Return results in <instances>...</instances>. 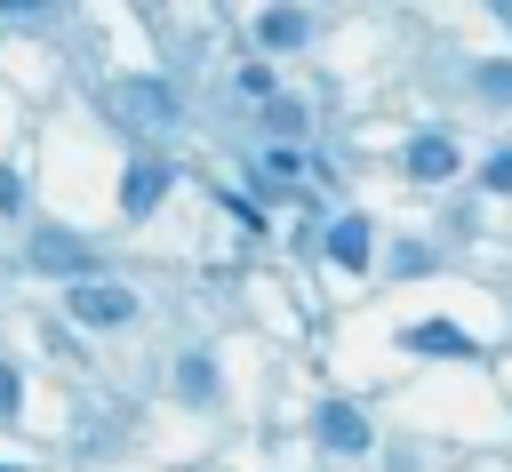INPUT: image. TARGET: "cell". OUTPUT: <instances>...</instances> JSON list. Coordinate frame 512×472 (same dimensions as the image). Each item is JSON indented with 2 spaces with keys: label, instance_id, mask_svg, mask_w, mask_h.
Instances as JSON below:
<instances>
[{
  "label": "cell",
  "instance_id": "1",
  "mask_svg": "<svg viewBox=\"0 0 512 472\" xmlns=\"http://www.w3.org/2000/svg\"><path fill=\"white\" fill-rule=\"evenodd\" d=\"M64 312H72L80 328H128L144 304H136V288H120V280H72V288H64Z\"/></svg>",
  "mask_w": 512,
  "mask_h": 472
},
{
  "label": "cell",
  "instance_id": "2",
  "mask_svg": "<svg viewBox=\"0 0 512 472\" xmlns=\"http://www.w3.org/2000/svg\"><path fill=\"white\" fill-rule=\"evenodd\" d=\"M120 112H128V128H168V120H176V88L144 72V80L120 88Z\"/></svg>",
  "mask_w": 512,
  "mask_h": 472
},
{
  "label": "cell",
  "instance_id": "3",
  "mask_svg": "<svg viewBox=\"0 0 512 472\" xmlns=\"http://www.w3.org/2000/svg\"><path fill=\"white\" fill-rule=\"evenodd\" d=\"M312 432H320V448H336V456H360V448H368V416H360L352 400H320Z\"/></svg>",
  "mask_w": 512,
  "mask_h": 472
},
{
  "label": "cell",
  "instance_id": "4",
  "mask_svg": "<svg viewBox=\"0 0 512 472\" xmlns=\"http://www.w3.org/2000/svg\"><path fill=\"white\" fill-rule=\"evenodd\" d=\"M168 184H176L168 160H128V176H120V208H128V216H152V208L168 200Z\"/></svg>",
  "mask_w": 512,
  "mask_h": 472
},
{
  "label": "cell",
  "instance_id": "5",
  "mask_svg": "<svg viewBox=\"0 0 512 472\" xmlns=\"http://www.w3.org/2000/svg\"><path fill=\"white\" fill-rule=\"evenodd\" d=\"M32 264H40V272H64V280H96V272H88V248H80L72 232H40V240H32Z\"/></svg>",
  "mask_w": 512,
  "mask_h": 472
},
{
  "label": "cell",
  "instance_id": "6",
  "mask_svg": "<svg viewBox=\"0 0 512 472\" xmlns=\"http://www.w3.org/2000/svg\"><path fill=\"white\" fill-rule=\"evenodd\" d=\"M256 40H264V48H280V56H288V48H304V40H312V16H304V8H288V0H280V8H264V16H256Z\"/></svg>",
  "mask_w": 512,
  "mask_h": 472
},
{
  "label": "cell",
  "instance_id": "7",
  "mask_svg": "<svg viewBox=\"0 0 512 472\" xmlns=\"http://www.w3.org/2000/svg\"><path fill=\"white\" fill-rule=\"evenodd\" d=\"M408 176L416 184H448L456 176V144L448 136H408Z\"/></svg>",
  "mask_w": 512,
  "mask_h": 472
},
{
  "label": "cell",
  "instance_id": "8",
  "mask_svg": "<svg viewBox=\"0 0 512 472\" xmlns=\"http://www.w3.org/2000/svg\"><path fill=\"white\" fill-rule=\"evenodd\" d=\"M408 352H440V360H472V336L456 320H416L408 328Z\"/></svg>",
  "mask_w": 512,
  "mask_h": 472
},
{
  "label": "cell",
  "instance_id": "9",
  "mask_svg": "<svg viewBox=\"0 0 512 472\" xmlns=\"http://www.w3.org/2000/svg\"><path fill=\"white\" fill-rule=\"evenodd\" d=\"M320 248H328V256H336L344 272H360V264H368V216H336Z\"/></svg>",
  "mask_w": 512,
  "mask_h": 472
},
{
  "label": "cell",
  "instance_id": "10",
  "mask_svg": "<svg viewBox=\"0 0 512 472\" xmlns=\"http://www.w3.org/2000/svg\"><path fill=\"white\" fill-rule=\"evenodd\" d=\"M176 392L208 408V400H216V360H208V352H184V360H176Z\"/></svg>",
  "mask_w": 512,
  "mask_h": 472
},
{
  "label": "cell",
  "instance_id": "11",
  "mask_svg": "<svg viewBox=\"0 0 512 472\" xmlns=\"http://www.w3.org/2000/svg\"><path fill=\"white\" fill-rule=\"evenodd\" d=\"M256 176H280V184H296V176H312V184H320V168H312L304 152H288V144H272V152L256 160Z\"/></svg>",
  "mask_w": 512,
  "mask_h": 472
},
{
  "label": "cell",
  "instance_id": "12",
  "mask_svg": "<svg viewBox=\"0 0 512 472\" xmlns=\"http://www.w3.org/2000/svg\"><path fill=\"white\" fill-rule=\"evenodd\" d=\"M472 88H480L488 104H512V64H480V72H472Z\"/></svg>",
  "mask_w": 512,
  "mask_h": 472
},
{
  "label": "cell",
  "instance_id": "13",
  "mask_svg": "<svg viewBox=\"0 0 512 472\" xmlns=\"http://www.w3.org/2000/svg\"><path fill=\"white\" fill-rule=\"evenodd\" d=\"M16 208H24V176L0 160V216H16Z\"/></svg>",
  "mask_w": 512,
  "mask_h": 472
},
{
  "label": "cell",
  "instance_id": "14",
  "mask_svg": "<svg viewBox=\"0 0 512 472\" xmlns=\"http://www.w3.org/2000/svg\"><path fill=\"white\" fill-rule=\"evenodd\" d=\"M16 408H24V376L0 360V416H16Z\"/></svg>",
  "mask_w": 512,
  "mask_h": 472
},
{
  "label": "cell",
  "instance_id": "15",
  "mask_svg": "<svg viewBox=\"0 0 512 472\" xmlns=\"http://www.w3.org/2000/svg\"><path fill=\"white\" fill-rule=\"evenodd\" d=\"M480 176H488V192H512V144H504V152H496Z\"/></svg>",
  "mask_w": 512,
  "mask_h": 472
},
{
  "label": "cell",
  "instance_id": "16",
  "mask_svg": "<svg viewBox=\"0 0 512 472\" xmlns=\"http://www.w3.org/2000/svg\"><path fill=\"white\" fill-rule=\"evenodd\" d=\"M240 88L248 96H272V64H240Z\"/></svg>",
  "mask_w": 512,
  "mask_h": 472
},
{
  "label": "cell",
  "instance_id": "17",
  "mask_svg": "<svg viewBox=\"0 0 512 472\" xmlns=\"http://www.w3.org/2000/svg\"><path fill=\"white\" fill-rule=\"evenodd\" d=\"M0 16H48V0H0Z\"/></svg>",
  "mask_w": 512,
  "mask_h": 472
},
{
  "label": "cell",
  "instance_id": "18",
  "mask_svg": "<svg viewBox=\"0 0 512 472\" xmlns=\"http://www.w3.org/2000/svg\"><path fill=\"white\" fill-rule=\"evenodd\" d=\"M0 472H16V464H0Z\"/></svg>",
  "mask_w": 512,
  "mask_h": 472
}]
</instances>
